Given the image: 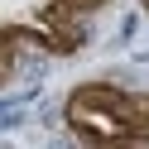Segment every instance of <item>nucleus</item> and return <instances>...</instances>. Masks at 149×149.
Masks as SVG:
<instances>
[{"instance_id":"obj_1","label":"nucleus","mask_w":149,"mask_h":149,"mask_svg":"<svg viewBox=\"0 0 149 149\" xmlns=\"http://www.w3.org/2000/svg\"><path fill=\"white\" fill-rule=\"evenodd\" d=\"M130 58H135V63H149V39H135V43H130Z\"/></svg>"},{"instance_id":"obj_2","label":"nucleus","mask_w":149,"mask_h":149,"mask_svg":"<svg viewBox=\"0 0 149 149\" xmlns=\"http://www.w3.org/2000/svg\"><path fill=\"white\" fill-rule=\"evenodd\" d=\"M139 10H144V15H149V0H139Z\"/></svg>"}]
</instances>
